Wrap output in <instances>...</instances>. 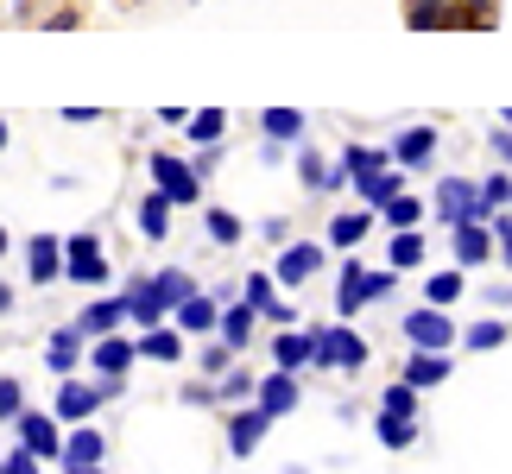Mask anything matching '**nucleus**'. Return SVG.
<instances>
[{"mask_svg": "<svg viewBox=\"0 0 512 474\" xmlns=\"http://www.w3.org/2000/svg\"><path fill=\"white\" fill-rule=\"evenodd\" d=\"M146 171H152V190L171 196V209H196V203H203V171H196L190 158H177V152H152V158H146Z\"/></svg>", "mask_w": 512, "mask_h": 474, "instance_id": "obj_1", "label": "nucleus"}, {"mask_svg": "<svg viewBox=\"0 0 512 474\" xmlns=\"http://www.w3.org/2000/svg\"><path fill=\"white\" fill-rule=\"evenodd\" d=\"M405 342L411 348H430V354H449L462 342V329H456V316L449 310H437V304H418V310H405Z\"/></svg>", "mask_w": 512, "mask_h": 474, "instance_id": "obj_2", "label": "nucleus"}, {"mask_svg": "<svg viewBox=\"0 0 512 474\" xmlns=\"http://www.w3.org/2000/svg\"><path fill=\"white\" fill-rule=\"evenodd\" d=\"M367 335H354L348 323H329V329H317V367L323 373H361L367 367Z\"/></svg>", "mask_w": 512, "mask_h": 474, "instance_id": "obj_3", "label": "nucleus"}, {"mask_svg": "<svg viewBox=\"0 0 512 474\" xmlns=\"http://www.w3.org/2000/svg\"><path fill=\"white\" fill-rule=\"evenodd\" d=\"M430 215H437L443 228L487 222V215H481V184H475V177H443V184H437V196H430Z\"/></svg>", "mask_w": 512, "mask_h": 474, "instance_id": "obj_4", "label": "nucleus"}, {"mask_svg": "<svg viewBox=\"0 0 512 474\" xmlns=\"http://www.w3.org/2000/svg\"><path fill=\"white\" fill-rule=\"evenodd\" d=\"M64 279L70 285H108V253H102V234H64Z\"/></svg>", "mask_w": 512, "mask_h": 474, "instance_id": "obj_5", "label": "nucleus"}, {"mask_svg": "<svg viewBox=\"0 0 512 474\" xmlns=\"http://www.w3.org/2000/svg\"><path fill=\"white\" fill-rule=\"evenodd\" d=\"M57 424H64V418H57V411H19V449H32V456L38 462H57V468H64V430H57Z\"/></svg>", "mask_w": 512, "mask_h": 474, "instance_id": "obj_6", "label": "nucleus"}, {"mask_svg": "<svg viewBox=\"0 0 512 474\" xmlns=\"http://www.w3.org/2000/svg\"><path fill=\"white\" fill-rule=\"evenodd\" d=\"M133 361H140V335H102V342H89L95 380H127Z\"/></svg>", "mask_w": 512, "mask_h": 474, "instance_id": "obj_7", "label": "nucleus"}, {"mask_svg": "<svg viewBox=\"0 0 512 474\" xmlns=\"http://www.w3.org/2000/svg\"><path fill=\"white\" fill-rule=\"evenodd\" d=\"M323 272V247L317 241H285L279 247V266H272V279H279L285 291H298V285H310Z\"/></svg>", "mask_w": 512, "mask_h": 474, "instance_id": "obj_8", "label": "nucleus"}, {"mask_svg": "<svg viewBox=\"0 0 512 474\" xmlns=\"http://www.w3.org/2000/svg\"><path fill=\"white\" fill-rule=\"evenodd\" d=\"M121 298H127V323H133V329H159V323H171V304H165L159 279H133Z\"/></svg>", "mask_w": 512, "mask_h": 474, "instance_id": "obj_9", "label": "nucleus"}, {"mask_svg": "<svg viewBox=\"0 0 512 474\" xmlns=\"http://www.w3.org/2000/svg\"><path fill=\"white\" fill-rule=\"evenodd\" d=\"M102 405H108L102 380H95V386L89 380H64V386H57V418H64V424H89Z\"/></svg>", "mask_w": 512, "mask_h": 474, "instance_id": "obj_10", "label": "nucleus"}, {"mask_svg": "<svg viewBox=\"0 0 512 474\" xmlns=\"http://www.w3.org/2000/svg\"><path fill=\"white\" fill-rule=\"evenodd\" d=\"M26 272H32V285L64 279V234H32L26 241Z\"/></svg>", "mask_w": 512, "mask_h": 474, "instance_id": "obj_11", "label": "nucleus"}, {"mask_svg": "<svg viewBox=\"0 0 512 474\" xmlns=\"http://www.w3.org/2000/svg\"><path fill=\"white\" fill-rule=\"evenodd\" d=\"M449 247H456V266H487V260L500 253V241H494V228H487V222L449 228Z\"/></svg>", "mask_w": 512, "mask_h": 474, "instance_id": "obj_12", "label": "nucleus"}, {"mask_svg": "<svg viewBox=\"0 0 512 474\" xmlns=\"http://www.w3.org/2000/svg\"><path fill=\"white\" fill-rule=\"evenodd\" d=\"M272 361H279L285 373L317 367V329H285V335H272Z\"/></svg>", "mask_w": 512, "mask_h": 474, "instance_id": "obj_13", "label": "nucleus"}, {"mask_svg": "<svg viewBox=\"0 0 512 474\" xmlns=\"http://www.w3.org/2000/svg\"><path fill=\"white\" fill-rule=\"evenodd\" d=\"M373 215H380V209H367V203H361V209L329 215V228H323V234H329V247H336V253H354V247H361L367 234H373Z\"/></svg>", "mask_w": 512, "mask_h": 474, "instance_id": "obj_14", "label": "nucleus"}, {"mask_svg": "<svg viewBox=\"0 0 512 474\" xmlns=\"http://www.w3.org/2000/svg\"><path fill=\"white\" fill-rule=\"evenodd\" d=\"M127 323V298H89L83 316H76V329L89 335V342H102V335H121Z\"/></svg>", "mask_w": 512, "mask_h": 474, "instance_id": "obj_15", "label": "nucleus"}, {"mask_svg": "<svg viewBox=\"0 0 512 474\" xmlns=\"http://www.w3.org/2000/svg\"><path fill=\"white\" fill-rule=\"evenodd\" d=\"M430 158H437V127H405V133H392V165L424 171Z\"/></svg>", "mask_w": 512, "mask_h": 474, "instance_id": "obj_16", "label": "nucleus"}, {"mask_svg": "<svg viewBox=\"0 0 512 474\" xmlns=\"http://www.w3.org/2000/svg\"><path fill=\"white\" fill-rule=\"evenodd\" d=\"M83 348H89V335L83 329H51V342H45V367L57 373V380H70V373H76V361H83Z\"/></svg>", "mask_w": 512, "mask_h": 474, "instance_id": "obj_17", "label": "nucleus"}, {"mask_svg": "<svg viewBox=\"0 0 512 474\" xmlns=\"http://www.w3.org/2000/svg\"><path fill=\"white\" fill-rule=\"evenodd\" d=\"M171 323L184 329V335H222V304H215L209 291H196L190 304H177V310H171Z\"/></svg>", "mask_w": 512, "mask_h": 474, "instance_id": "obj_18", "label": "nucleus"}, {"mask_svg": "<svg viewBox=\"0 0 512 474\" xmlns=\"http://www.w3.org/2000/svg\"><path fill=\"white\" fill-rule=\"evenodd\" d=\"M298 399H304V392H298V373H266V380H260V399H253V405H260L266 411V418H285V411H298Z\"/></svg>", "mask_w": 512, "mask_h": 474, "instance_id": "obj_19", "label": "nucleus"}, {"mask_svg": "<svg viewBox=\"0 0 512 474\" xmlns=\"http://www.w3.org/2000/svg\"><path fill=\"white\" fill-rule=\"evenodd\" d=\"M102 449L108 437L95 424H70V437H64V468H102Z\"/></svg>", "mask_w": 512, "mask_h": 474, "instance_id": "obj_20", "label": "nucleus"}, {"mask_svg": "<svg viewBox=\"0 0 512 474\" xmlns=\"http://www.w3.org/2000/svg\"><path fill=\"white\" fill-rule=\"evenodd\" d=\"M298 184H304V190H354V184H348V171H342V165H329V158H323V152H310V146L298 152Z\"/></svg>", "mask_w": 512, "mask_h": 474, "instance_id": "obj_21", "label": "nucleus"}, {"mask_svg": "<svg viewBox=\"0 0 512 474\" xmlns=\"http://www.w3.org/2000/svg\"><path fill=\"white\" fill-rule=\"evenodd\" d=\"M266 411L260 405H241V411H234V418H228V449H234V456H253V449H260V437H266Z\"/></svg>", "mask_w": 512, "mask_h": 474, "instance_id": "obj_22", "label": "nucleus"}, {"mask_svg": "<svg viewBox=\"0 0 512 474\" xmlns=\"http://www.w3.org/2000/svg\"><path fill=\"white\" fill-rule=\"evenodd\" d=\"M449 373H456V361H449V354H430V348H411V361H405V380L418 392L449 386Z\"/></svg>", "mask_w": 512, "mask_h": 474, "instance_id": "obj_23", "label": "nucleus"}, {"mask_svg": "<svg viewBox=\"0 0 512 474\" xmlns=\"http://www.w3.org/2000/svg\"><path fill=\"white\" fill-rule=\"evenodd\" d=\"M133 222H140V241H165V234H171V196L146 190L140 209H133Z\"/></svg>", "mask_w": 512, "mask_h": 474, "instance_id": "obj_24", "label": "nucleus"}, {"mask_svg": "<svg viewBox=\"0 0 512 474\" xmlns=\"http://www.w3.org/2000/svg\"><path fill=\"white\" fill-rule=\"evenodd\" d=\"M399 190H405V165H386V171H373V177H361V184H354V196H361L367 209H386Z\"/></svg>", "mask_w": 512, "mask_h": 474, "instance_id": "obj_25", "label": "nucleus"}, {"mask_svg": "<svg viewBox=\"0 0 512 474\" xmlns=\"http://www.w3.org/2000/svg\"><path fill=\"white\" fill-rule=\"evenodd\" d=\"M336 165L348 171V184H361V177H373V171H386V165H392V146H342Z\"/></svg>", "mask_w": 512, "mask_h": 474, "instance_id": "obj_26", "label": "nucleus"}, {"mask_svg": "<svg viewBox=\"0 0 512 474\" xmlns=\"http://www.w3.org/2000/svg\"><path fill=\"white\" fill-rule=\"evenodd\" d=\"M424 253H430V241L418 228H405V234H386V266L392 272H411V266H424Z\"/></svg>", "mask_w": 512, "mask_h": 474, "instance_id": "obj_27", "label": "nucleus"}, {"mask_svg": "<svg viewBox=\"0 0 512 474\" xmlns=\"http://www.w3.org/2000/svg\"><path fill=\"white\" fill-rule=\"evenodd\" d=\"M140 354H146V361H184V329H177V323L140 329Z\"/></svg>", "mask_w": 512, "mask_h": 474, "instance_id": "obj_28", "label": "nucleus"}, {"mask_svg": "<svg viewBox=\"0 0 512 474\" xmlns=\"http://www.w3.org/2000/svg\"><path fill=\"white\" fill-rule=\"evenodd\" d=\"M253 329H260V310H253L247 298H241V304H228V310H222V342H228L234 354H241V348L253 342Z\"/></svg>", "mask_w": 512, "mask_h": 474, "instance_id": "obj_29", "label": "nucleus"}, {"mask_svg": "<svg viewBox=\"0 0 512 474\" xmlns=\"http://www.w3.org/2000/svg\"><path fill=\"white\" fill-rule=\"evenodd\" d=\"M361 279H367V266H361V260H342V285H336V316H342V323L367 310V298H361Z\"/></svg>", "mask_w": 512, "mask_h": 474, "instance_id": "obj_30", "label": "nucleus"}, {"mask_svg": "<svg viewBox=\"0 0 512 474\" xmlns=\"http://www.w3.org/2000/svg\"><path fill=\"white\" fill-rule=\"evenodd\" d=\"M468 291V266H449V272H430V285H424V304H437V310H449Z\"/></svg>", "mask_w": 512, "mask_h": 474, "instance_id": "obj_31", "label": "nucleus"}, {"mask_svg": "<svg viewBox=\"0 0 512 474\" xmlns=\"http://www.w3.org/2000/svg\"><path fill=\"white\" fill-rule=\"evenodd\" d=\"M424 215H430V203H418V196H411V190H399V196H392V203L380 209V222H386L392 234H405V228H418Z\"/></svg>", "mask_w": 512, "mask_h": 474, "instance_id": "obj_32", "label": "nucleus"}, {"mask_svg": "<svg viewBox=\"0 0 512 474\" xmlns=\"http://www.w3.org/2000/svg\"><path fill=\"white\" fill-rule=\"evenodd\" d=\"M260 127H266V140L291 146V140H304V108H266V114H260Z\"/></svg>", "mask_w": 512, "mask_h": 474, "instance_id": "obj_33", "label": "nucleus"}, {"mask_svg": "<svg viewBox=\"0 0 512 474\" xmlns=\"http://www.w3.org/2000/svg\"><path fill=\"white\" fill-rule=\"evenodd\" d=\"M215 392H222V405H234V411H241V405H253V399H260V380H253L247 367H228L222 380H215Z\"/></svg>", "mask_w": 512, "mask_h": 474, "instance_id": "obj_34", "label": "nucleus"}, {"mask_svg": "<svg viewBox=\"0 0 512 474\" xmlns=\"http://www.w3.org/2000/svg\"><path fill=\"white\" fill-rule=\"evenodd\" d=\"M500 342H506V316H500V310H487L481 323H468V329H462V348H475V354L500 348Z\"/></svg>", "mask_w": 512, "mask_h": 474, "instance_id": "obj_35", "label": "nucleus"}, {"mask_svg": "<svg viewBox=\"0 0 512 474\" xmlns=\"http://www.w3.org/2000/svg\"><path fill=\"white\" fill-rule=\"evenodd\" d=\"M373 437H380V449H411L418 443V418H392V411H380V418H373Z\"/></svg>", "mask_w": 512, "mask_h": 474, "instance_id": "obj_36", "label": "nucleus"}, {"mask_svg": "<svg viewBox=\"0 0 512 474\" xmlns=\"http://www.w3.org/2000/svg\"><path fill=\"white\" fill-rule=\"evenodd\" d=\"M494 209H512V165H500L494 177H481V215L494 222Z\"/></svg>", "mask_w": 512, "mask_h": 474, "instance_id": "obj_37", "label": "nucleus"}, {"mask_svg": "<svg viewBox=\"0 0 512 474\" xmlns=\"http://www.w3.org/2000/svg\"><path fill=\"white\" fill-rule=\"evenodd\" d=\"M222 133H228V114H222V108L190 114V146H196V152H203V146H222Z\"/></svg>", "mask_w": 512, "mask_h": 474, "instance_id": "obj_38", "label": "nucleus"}, {"mask_svg": "<svg viewBox=\"0 0 512 474\" xmlns=\"http://www.w3.org/2000/svg\"><path fill=\"white\" fill-rule=\"evenodd\" d=\"M203 228H209V241H215V247H234V241L247 234V222H241L234 209H203Z\"/></svg>", "mask_w": 512, "mask_h": 474, "instance_id": "obj_39", "label": "nucleus"}, {"mask_svg": "<svg viewBox=\"0 0 512 474\" xmlns=\"http://www.w3.org/2000/svg\"><path fill=\"white\" fill-rule=\"evenodd\" d=\"M152 279H159V291H165V304H171V310L196 298V279H190V266H165V272H152Z\"/></svg>", "mask_w": 512, "mask_h": 474, "instance_id": "obj_40", "label": "nucleus"}, {"mask_svg": "<svg viewBox=\"0 0 512 474\" xmlns=\"http://www.w3.org/2000/svg\"><path fill=\"white\" fill-rule=\"evenodd\" d=\"M380 411H392V418H418V386H411L405 373H399V380L380 392Z\"/></svg>", "mask_w": 512, "mask_h": 474, "instance_id": "obj_41", "label": "nucleus"}, {"mask_svg": "<svg viewBox=\"0 0 512 474\" xmlns=\"http://www.w3.org/2000/svg\"><path fill=\"white\" fill-rule=\"evenodd\" d=\"M241 298H247L253 310H266L272 298H279V279H272V272H253V279H241Z\"/></svg>", "mask_w": 512, "mask_h": 474, "instance_id": "obj_42", "label": "nucleus"}, {"mask_svg": "<svg viewBox=\"0 0 512 474\" xmlns=\"http://www.w3.org/2000/svg\"><path fill=\"white\" fill-rule=\"evenodd\" d=\"M19 411H26V386L0 373V424H19Z\"/></svg>", "mask_w": 512, "mask_h": 474, "instance_id": "obj_43", "label": "nucleus"}, {"mask_svg": "<svg viewBox=\"0 0 512 474\" xmlns=\"http://www.w3.org/2000/svg\"><path fill=\"white\" fill-rule=\"evenodd\" d=\"M392 291H399V272H392V266H380V272H367V279H361V298H367V304L392 298Z\"/></svg>", "mask_w": 512, "mask_h": 474, "instance_id": "obj_44", "label": "nucleus"}, {"mask_svg": "<svg viewBox=\"0 0 512 474\" xmlns=\"http://www.w3.org/2000/svg\"><path fill=\"white\" fill-rule=\"evenodd\" d=\"M228 367H234V348L222 342V335H215V342L203 348V373H209V380H222V373H228Z\"/></svg>", "mask_w": 512, "mask_h": 474, "instance_id": "obj_45", "label": "nucleus"}, {"mask_svg": "<svg viewBox=\"0 0 512 474\" xmlns=\"http://www.w3.org/2000/svg\"><path fill=\"white\" fill-rule=\"evenodd\" d=\"M260 316H266V323H279V329H298V298H272Z\"/></svg>", "mask_w": 512, "mask_h": 474, "instance_id": "obj_46", "label": "nucleus"}, {"mask_svg": "<svg viewBox=\"0 0 512 474\" xmlns=\"http://www.w3.org/2000/svg\"><path fill=\"white\" fill-rule=\"evenodd\" d=\"M487 152H494L500 165H512V127H506V121H500L494 133H487Z\"/></svg>", "mask_w": 512, "mask_h": 474, "instance_id": "obj_47", "label": "nucleus"}, {"mask_svg": "<svg viewBox=\"0 0 512 474\" xmlns=\"http://www.w3.org/2000/svg\"><path fill=\"white\" fill-rule=\"evenodd\" d=\"M184 405H222V392H215V380H203V386H184Z\"/></svg>", "mask_w": 512, "mask_h": 474, "instance_id": "obj_48", "label": "nucleus"}, {"mask_svg": "<svg viewBox=\"0 0 512 474\" xmlns=\"http://www.w3.org/2000/svg\"><path fill=\"white\" fill-rule=\"evenodd\" d=\"M38 468H45V462H38L32 449H13V456H7V474H38Z\"/></svg>", "mask_w": 512, "mask_h": 474, "instance_id": "obj_49", "label": "nucleus"}, {"mask_svg": "<svg viewBox=\"0 0 512 474\" xmlns=\"http://www.w3.org/2000/svg\"><path fill=\"white\" fill-rule=\"evenodd\" d=\"M64 121L70 127H95V121H102V108H64Z\"/></svg>", "mask_w": 512, "mask_h": 474, "instance_id": "obj_50", "label": "nucleus"}, {"mask_svg": "<svg viewBox=\"0 0 512 474\" xmlns=\"http://www.w3.org/2000/svg\"><path fill=\"white\" fill-rule=\"evenodd\" d=\"M512 304V285H487V310H506Z\"/></svg>", "mask_w": 512, "mask_h": 474, "instance_id": "obj_51", "label": "nucleus"}, {"mask_svg": "<svg viewBox=\"0 0 512 474\" xmlns=\"http://www.w3.org/2000/svg\"><path fill=\"white\" fill-rule=\"evenodd\" d=\"M13 310V285H0V316H7Z\"/></svg>", "mask_w": 512, "mask_h": 474, "instance_id": "obj_52", "label": "nucleus"}, {"mask_svg": "<svg viewBox=\"0 0 512 474\" xmlns=\"http://www.w3.org/2000/svg\"><path fill=\"white\" fill-rule=\"evenodd\" d=\"M0 152H7V114H0Z\"/></svg>", "mask_w": 512, "mask_h": 474, "instance_id": "obj_53", "label": "nucleus"}, {"mask_svg": "<svg viewBox=\"0 0 512 474\" xmlns=\"http://www.w3.org/2000/svg\"><path fill=\"white\" fill-rule=\"evenodd\" d=\"M7 247H13V234H7V228H0V253H7Z\"/></svg>", "mask_w": 512, "mask_h": 474, "instance_id": "obj_54", "label": "nucleus"}, {"mask_svg": "<svg viewBox=\"0 0 512 474\" xmlns=\"http://www.w3.org/2000/svg\"><path fill=\"white\" fill-rule=\"evenodd\" d=\"M64 474H102V468H64Z\"/></svg>", "mask_w": 512, "mask_h": 474, "instance_id": "obj_55", "label": "nucleus"}, {"mask_svg": "<svg viewBox=\"0 0 512 474\" xmlns=\"http://www.w3.org/2000/svg\"><path fill=\"white\" fill-rule=\"evenodd\" d=\"M0 474H7V456H0Z\"/></svg>", "mask_w": 512, "mask_h": 474, "instance_id": "obj_56", "label": "nucleus"}]
</instances>
